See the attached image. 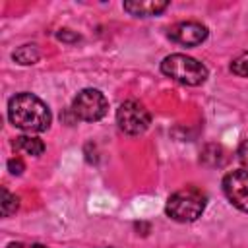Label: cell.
<instances>
[{
    "label": "cell",
    "mask_w": 248,
    "mask_h": 248,
    "mask_svg": "<svg viewBox=\"0 0 248 248\" xmlns=\"http://www.w3.org/2000/svg\"><path fill=\"white\" fill-rule=\"evenodd\" d=\"M116 124L118 128L128 134V136H140L143 134L149 124H151V114L149 110L140 103V101H124L116 108Z\"/></svg>",
    "instance_id": "5"
},
{
    "label": "cell",
    "mask_w": 248,
    "mask_h": 248,
    "mask_svg": "<svg viewBox=\"0 0 248 248\" xmlns=\"http://www.w3.org/2000/svg\"><path fill=\"white\" fill-rule=\"evenodd\" d=\"M108 248H112V246H108Z\"/></svg>",
    "instance_id": "18"
},
{
    "label": "cell",
    "mask_w": 248,
    "mask_h": 248,
    "mask_svg": "<svg viewBox=\"0 0 248 248\" xmlns=\"http://www.w3.org/2000/svg\"><path fill=\"white\" fill-rule=\"evenodd\" d=\"M107 110H108L107 97L99 89H93V87L81 89L72 101L74 116L83 122H97L107 114Z\"/></svg>",
    "instance_id": "4"
},
{
    "label": "cell",
    "mask_w": 248,
    "mask_h": 248,
    "mask_svg": "<svg viewBox=\"0 0 248 248\" xmlns=\"http://www.w3.org/2000/svg\"><path fill=\"white\" fill-rule=\"evenodd\" d=\"M223 192L227 200L240 211L248 213V170H231L223 178Z\"/></svg>",
    "instance_id": "6"
},
{
    "label": "cell",
    "mask_w": 248,
    "mask_h": 248,
    "mask_svg": "<svg viewBox=\"0 0 248 248\" xmlns=\"http://www.w3.org/2000/svg\"><path fill=\"white\" fill-rule=\"evenodd\" d=\"M231 72L238 78H248V52L238 54L232 62H231Z\"/></svg>",
    "instance_id": "12"
},
{
    "label": "cell",
    "mask_w": 248,
    "mask_h": 248,
    "mask_svg": "<svg viewBox=\"0 0 248 248\" xmlns=\"http://www.w3.org/2000/svg\"><path fill=\"white\" fill-rule=\"evenodd\" d=\"M19 207V198L10 194L6 188H2V217H10Z\"/></svg>",
    "instance_id": "11"
},
{
    "label": "cell",
    "mask_w": 248,
    "mask_h": 248,
    "mask_svg": "<svg viewBox=\"0 0 248 248\" xmlns=\"http://www.w3.org/2000/svg\"><path fill=\"white\" fill-rule=\"evenodd\" d=\"M236 157H238L240 165H242L244 169H248V140H242V141H240V145H238V149H236Z\"/></svg>",
    "instance_id": "13"
},
{
    "label": "cell",
    "mask_w": 248,
    "mask_h": 248,
    "mask_svg": "<svg viewBox=\"0 0 248 248\" xmlns=\"http://www.w3.org/2000/svg\"><path fill=\"white\" fill-rule=\"evenodd\" d=\"M209 31L200 21H180L169 29V39L182 46H198L207 39Z\"/></svg>",
    "instance_id": "7"
},
{
    "label": "cell",
    "mask_w": 248,
    "mask_h": 248,
    "mask_svg": "<svg viewBox=\"0 0 248 248\" xmlns=\"http://www.w3.org/2000/svg\"><path fill=\"white\" fill-rule=\"evenodd\" d=\"M207 203V196L196 186H184L169 196L165 211L172 221L178 223H192L202 217Z\"/></svg>",
    "instance_id": "2"
},
{
    "label": "cell",
    "mask_w": 248,
    "mask_h": 248,
    "mask_svg": "<svg viewBox=\"0 0 248 248\" xmlns=\"http://www.w3.org/2000/svg\"><path fill=\"white\" fill-rule=\"evenodd\" d=\"M14 147L19 149V151H23V153H27V155H31V157H39V155H43V151H45L43 140H39L37 136H31V134L17 136V138L14 140Z\"/></svg>",
    "instance_id": "9"
},
{
    "label": "cell",
    "mask_w": 248,
    "mask_h": 248,
    "mask_svg": "<svg viewBox=\"0 0 248 248\" xmlns=\"http://www.w3.org/2000/svg\"><path fill=\"white\" fill-rule=\"evenodd\" d=\"M8 170H10L12 174L19 176V174L25 170V165H23V161H21L19 157H14V159H10V161H8Z\"/></svg>",
    "instance_id": "15"
},
{
    "label": "cell",
    "mask_w": 248,
    "mask_h": 248,
    "mask_svg": "<svg viewBox=\"0 0 248 248\" xmlns=\"http://www.w3.org/2000/svg\"><path fill=\"white\" fill-rule=\"evenodd\" d=\"M8 118L10 122L25 132H45L50 122H52V114L48 105L39 99L33 93H17L10 99L8 103Z\"/></svg>",
    "instance_id": "1"
},
{
    "label": "cell",
    "mask_w": 248,
    "mask_h": 248,
    "mask_svg": "<svg viewBox=\"0 0 248 248\" xmlns=\"http://www.w3.org/2000/svg\"><path fill=\"white\" fill-rule=\"evenodd\" d=\"M12 58L17 64H21V66H31V64H37L39 62L41 52H39V46L37 45H21V46H17L12 52Z\"/></svg>",
    "instance_id": "10"
},
{
    "label": "cell",
    "mask_w": 248,
    "mask_h": 248,
    "mask_svg": "<svg viewBox=\"0 0 248 248\" xmlns=\"http://www.w3.org/2000/svg\"><path fill=\"white\" fill-rule=\"evenodd\" d=\"M56 39H60V41H64V43H78V41H79V35L74 33L72 29H60V31L56 33Z\"/></svg>",
    "instance_id": "14"
},
{
    "label": "cell",
    "mask_w": 248,
    "mask_h": 248,
    "mask_svg": "<svg viewBox=\"0 0 248 248\" xmlns=\"http://www.w3.org/2000/svg\"><path fill=\"white\" fill-rule=\"evenodd\" d=\"M31 248H46L45 244H31Z\"/></svg>",
    "instance_id": "17"
},
{
    "label": "cell",
    "mask_w": 248,
    "mask_h": 248,
    "mask_svg": "<svg viewBox=\"0 0 248 248\" xmlns=\"http://www.w3.org/2000/svg\"><path fill=\"white\" fill-rule=\"evenodd\" d=\"M161 72L167 78H170L182 85H192V87L202 85L209 74L207 68L200 60L186 56L182 52H174V54L165 56L161 62Z\"/></svg>",
    "instance_id": "3"
},
{
    "label": "cell",
    "mask_w": 248,
    "mask_h": 248,
    "mask_svg": "<svg viewBox=\"0 0 248 248\" xmlns=\"http://www.w3.org/2000/svg\"><path fill=\"white\" fill-rule=\"evenodd\" d=\"M169 8L167 0H132L124 2V10L134 17H151L159 16Z\"/></svg>",
    "instance_id": "8"
},
{
    "label": "cell",
    "mask_w": 248,
    "mask_h": 248,
    "mask_svg": "<svg viewBox=\"0 0 248 248\" xmlns=\"http://www.w3.org/2000/svg\"><path fill=\"white\" fill-rule=\"evenodd\" d=\"M6 248H23V244L21 242H10Z\"/></svg>",
    "instance_id": "16"
}]
</instances>
